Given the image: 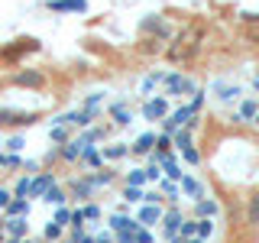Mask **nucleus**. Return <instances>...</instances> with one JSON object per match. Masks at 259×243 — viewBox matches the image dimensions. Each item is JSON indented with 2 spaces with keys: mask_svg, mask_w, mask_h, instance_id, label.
I'll return each mask as SVG.
<instances>
[{
  "mask_svg": "<svg viewBox=\"0 0 259 243\" xmlns=\"http://www.w3.org/2000/svg\"><path fill=\"white\" fill-rule=\"evenodd\" d=\"M39 49V39H32V36H23V39H16V43L10 49H4L0 52V59H7V62H13L16 55H23V52H36Z\"/></svg>",
  "mask_w": 259,
  "mask_h": 243,
  "instance_id": "obj_1",
  "label": "nucleus"
},
{
  "mask_svg": "<svg viewBox=\"0 0 259 243\" xmlns=\"http://www.w3.org/2000/svg\"><path fill=\"white\" fill-rule=\"evenodd\" d=\"M36 124V113H20V110H0V127H29Z\"/></svg>",
  "mask_w": 259,
  "mask_h": 243,
  "instance_id": "obj_2",
  "label": "nucleus"
},
{
  "mask_svg": "<svg viewBox=\"0 0 259 243\" xmlns=\"http://www.w3.org/2000/svg\"><path fill=\"white\" fill-rule=\"evenodd\" d=\"M165 88H168V94H194V81L188 75H168Z\"/></svg>",
  "mask_w": 259,
  "mask_h": 243,
  "instance_id": "obj_3",
  "label": "nucleus"
},
{
  "mask_svg": "<svg viewBox=\"0 0 259 243\" xmlns=\"http://www.w3.org/2000/svg\"><path fill=\"white\" fill-rule=\"evenodd\" d=\"M49 10H55V13H84L88 0H49Z\"/></svg>",
  "mask_w": 259,
  "mask_h": 243,
  "instance_id": "obj_4",
  "label": "nucleus"
},
{
  "mask_svg": "<svg viewBox=\"0 0 259 243\" xmlns=\"http://www.w3.org/2000/svg\"><path fill=\"white\" fill-rule=\"evenodd\" d=\"M165 113H168L165 97H152V101H146V107H143V117L146 120H159V117H165Z\"/></svg>",
  "mask_w": 259,
  "mask_h": 243,
  "instance_id": "obj_5",
  "label": "nucleus"
},
{
  "mask_svg": "<svg viewBox=\"0 0 259 243\" xmlns=\"http://www.w3.org/2000/svg\"><path fill=\"white\" fill-rule=\"evenodd\" d=\"M214 94L217 101H237V97L243 94L240 85H227V81H214Z\"/></svg>",
  "mask_w": 259,
  "mask_h": 243,
  "instance_id": "obj_6",
  "label": "nucleus"
},
{
  "mask_svg": "<svg viewBox=\"0 0 259 243\" xmlns=\"http://www.w3.org/2000/svg\"><path fill=\"white\" fill-rule=\"evenodd\" d=\"M165 81H168L165 71H152V75H146V78L140 81V94H152L159 85H165Z\"/></svg>",
  "mask_w": 259,
  "mask_h": 243,
  "instance_id": "obj_7",
  "label": "nucleus"
},
{
  "mask_svg": "<svg viewBox=\"0 0 259 243\" xmlns=\"http://www.w3.org/2000/svg\"><path fill=\"white\" fill-rule=\"evenodd\" d=\"M52 185H55L52 175H39V178H32V182H29V194H32V198H46V191L52 188Z\"/></svg>",
  "mask_w": 259,
  "mask_h": 243,
  "instance_id": "obj_8",
  "label": "nucleus"
},
{
  "mask_svg": "<svg viewBox=\"0 0 259 243\" xmlns=\"http://www.w3.org/2000/svg\"><path fill=\"white\" fill-rule=\"evenodd\" d=\"M4 211H7V217H23V214H29V201L26 198H10V205Z\"/></svg>",
  "mask_w": 259,
  "mask_h": 243,
  "instance_id": "obj_9",
  "label": "nucleus"
},
{
  "mask_svg": "<svg viewBox=\"0 0 259 243\" xmlns=\"http://www.w3.org/2000/svg\"><path fill=\"white\" fill-rule=\"evenodd\" d=\"M16 85H26V88H42V85H46V78L39 75V71H20V75H16Z\"/></svg>",
  "mask_w": 259,
  "mask_h": 243,
  "instance_id": "obj_10",
  "label": "nucleus"
},
{
  "mask_svg": "<svg viewBox=\"0 0 259 243\" xmlns=\"http://www.w3.org/2000/svg\"><path fill=\"white\" fill-rule=\"evenodd\" d=\"M162 224H165V237L175 240V230L182 227V214H178V211H168V214L162 217Z\"/></svg>",
  "mask_w": 259,
  "mask_h": 243,
  "instance_id": "obj_11",
  "label": "nucleus"
},
{
  "mask_svg": "<svg viewBox=\"0 0 259 243\" xmlns=\"http://www.w3.org/2000/svg\"><path fill=\"white\" fill-rule=\"evenodd\" d=\"M156 221H162V211L156 205H146L140 211V224H156Z\"/></svg>",
  "mask_w": 259,
  "mask_h": 243,
  "instance_id": "obj_12",
  "label": "nucleus"
},
{
  "mask_svg": "<svg viewBox=\"0 0 259 243\" xmlns=\"http://www.w3.org/2000/svg\"><path fill=\"white\" fill-rule=\"evenodd\" d=\"M7 233H10V237H26V221H23V217H10V221H7Z\"/></svg>",
  "mask_w": 259,
  "mask_h": 243,
  "instance_id": "obj_13",
  "label": "nucleus"
},
{
  "mask_svg": "<svg viewBox=\"0 0 259 243\" xmlns=\"http://www.w3.org/2000/svg\"><path fill=\"white\" fill-rule=\"evenodd\" d=\"M110 117H113V120H117V124H120V127H126V124H130V120H133V113H130V110L123 107V104H113V107H110Z\"/></svg>",
  "mask_w": 259,
  "mask_h": 243,
  "instance_id": "obj_14",
  "label": "nucleus"
},
{
  "mask_svg": "<svg viewBox=\"0 0 259 243\" xmlns=\"http://www.w3.org/2000/svg\"><path fill=\"white\" fill-rule=\"evenodd\" d=\"M152 143H156V136H152V133H143L140 140H136L133 152H149V149H152Z\"/></svg>",
  "mask_w": 259,
  "mask_h": 243,
  "instance_id": "obj_15",
  "label": "nucleus"
},
{
  "mask_svg": "<svg viewBox=\"0 0 259 243\" xmlns=\"http://www.w3.org/2000/svg\"><path fill=\"white\" fill-rule=\"evenodd\" d=\"M182 191L191 194V198H201V185L194 182V178H185V175H182Z\"/></svg>",
  "mask_w": 259,
  "mask_h": 243,
  "instance_id": "obj_16",
  "label": "nucleus"
},
{
  "mask_svg": "<svg viewBox=\"0 0 259 243\" xmlns=\"http://www.w3.org/2000/svg\"><path fill=\"white\" fill-rule=\"evenodd\" d=\"M110 227H113V230H136V221H130V217H113V221H110Z\"/></svg>",
  "mask_w": 259,
  "mask_h": 243,
  "instance_id": "obj_17",
  "label": "nucleus"
},
{
  "mask_svg": "<svg viewBox=\"0 0 259 243\" xmlns=\"http://www.w3.org/2000/svg\"><path fill=\"white\" fill-rule=\"evenodd\" d=\"M256 113H259V110H256V104H253V101H243V104H240L237 120H240V117H243V120H249V117H256Z\"/></svg>",
  "mask_w": 259,
  "mask_h": 243,
  "instance_id": "obj_18",
  "label": "nucleus"
},
{
  "mask_svg": "<svg viewBox=\"0 0 259 243\" xmlns=\"http://www.w3.org/2000/svg\"><path fill=\"white\" fill-rule=\"evenodd\" d=\"M42 201H49V205H65V194H62V191L52 185V188L46 191V198H42Z\"/></svg>",
  "mask_w": 259,
  "mask_h": 243,
  "instance_id": "obj_19",
  "label": "nucleus"
},
{
  "mask_svg": "<svg viewBox=\"0 0 259 243\" xmlns=\"http://www.w3.org/2000/svg\"><path fill=\"white\" fill-rule=\"evenodd\" d=\"M198 214L201 217H214L217 214V205H214V201H198Z\"/></svg>",
  "mask_w": 259,
  "mask_h": 243,
  "instance_id": "obj_20",
  "label": "nucleus"
},
{
  "mask_svg": "<svg viewBox=\"0 0 259 243\" xmlns=\"http://www.w3.org/2000/svg\"><path fill=\"white\" fill-rule=\"evenodd\" d=\"M104 156H107V159H120V156H126V146H123V143L107 146V149H104Z\"/></svg>",
  "mask_w": 259,
  "mask_h": 243,
  "instance_id": "obj_21",
  "label": "nucleus"
},
{
  "mask_svg": "<svg viewBox=\"0 0 259 243\" xmlns=\"http://www.w3.org/2000/svg\"><path fill=\"white\" fill-rule=\"evenodd\" d=\"M49 136H52L55 143H65V140H68V130H65V124H55V127H52V133H49Z\"/></svg>",
  "mask_w": 259,
  "mask_h": 243,
  "instance_id": "obj_22",
  "label": "nucleus"
},
{
  "mask_svg": "<svg viewBox=\"0 0 259 243\" xmlns=\"http://www.w3.org/2000/svg\"><path fill=\"white\" fill-rule=\"evenodd\" d=\"M249 224H259V194L249 198Z\"/></svg>",
  "mask_w": 259,
  "mask_h": 243,
  "instance_id": "obj_23",
  "label": "nucleus"
},
{
  "mask_svg": "<svg viewBox=\"0 0 259 243\" xmlns=\"http://www.w3.org/2000/svg\"><path fill=\"white\" fill-rule=\"evenodd\" d=\"M84 162H88V166H101V152L88 146V149H84Z\"/></svg>",
  "mask_w": 259,
  "mask_h": 243,
  "instance_id": "obj_24",
  "label": "nucleus"
},
{
  "mask_svg": "<svg viewBox=\"0 0 259 243\" xmlns=\"http://www.w3.org/2000/svg\"><path fill=\"white\" fill-rule=\"evenodd\" d=\"M123 198H126V201H143V198H146V194L140 191V185H130V188H126V194H123Z\"/></svg>",
  "mask_w": 259,
  "mask_h": 243,
  "instance_id": "obj_25",
  "label": "nucleus"
},
{
  "mask_svg": "<svg viewBox=\"0 0 259 243\" xmlns=\"http://www.w3.org/2000/svg\"><path fill=\"white\" fill-rule=\"evenodd\" d=\"M175 146H178V149H185V146H191V136H188V130H182V133H175Z\"/></svg>",
  "mask_w": 259,
  "mask_h": 243,
  "instance_id": "obj_26",
  "label": "nucleus"
},
{
  "mask_svg": "<svg viewBox=\"0 0 259 243\" xmlns=\"http://www.w3.org/2000/svg\"><path fill=\"white\" fill-rule=\"evenodd\" d=\"M146 178H149V175H146L143 169H133V172H130V185H143Z\"/></svg>",
  "mask_w": 259,
  "mask_h": 243,
  "instance_id": "obj_27",
  "label": "nucleus"
},
{
  "mask_svg": "<svg viewBox=\"0 0 259 243\" xmlns=\"http://www.w3.org/2000/svg\"><path fill=\"white\" fill-rule=\"evenodd\" d=\"M191 233H198V221H185V224H182V237L188 240Z\"/></svg>",
  "mask_w": 259,
  "mask_h": 243,
  "instance_id": "obj_28",
  "label": "nucleus"
},
{
  "mask_svg": "<svg viewBox=\"0 0 259 243\" xmlns=\"http://www.w3.org/2000/svg\"><path fill=\"white\" fill-rule=\"evenodd\" d=\"M210 230H214V224H210L207 217H204V221H198V237H210Z\"/></svg>",
  "mask_w": 259,
  "mask_h": 243,
  "instance_id": "obj_29",
  "label": "nucleus"
},
{
  "mask_svg": "<svg viewBox=\"0 0 259 243\" xmlns=\"http://www.w3.org/2000/svg\"><path fill=\"white\" fill-rule=\"evenodd\" d=\"M16 198H23V194H29V178H20V182H16Z\"/></svg>",
  "mask_w": 259,
  "mask_h": 243,
  "instance_id": "obj_30",
  "label": "nucleus"
},
{
  "mask_svg": "<svg viewBox=\"0 0 259 243\" xmlns=\"http://www.w3.org/2000/svg\"><path fill=\"white\" fill-rule=\"evenodd\" d=\"M59 233H62V227H59V221L46 227V237H49V240H55V237H59Z\"/></svg>",
  "mask_w": 259,
  "mask_h": 243,
  "instance_id": "obj_31",
  "label": "nucleus"
},
{
  "mask_svg": "<svg viewBox=\"0 0 259 243\" xmlns=\"http://www.w3.org/2000/svg\"><path fill=\"white\" fill-rule=\"evenodd\" d=\"M182 156H185V159H188V162H191V166H194V162H198V159H201V156H198V152H194V149H191V146H185V149H182Z\"/></svg>",
  "mask_w": 259,
  "mask_h": 243,
  "instance_id": "obj_32",
  "label": "nucleus"
},
{
  "mask_svg": "<svg viewBox=\"0 0 259 243\" xmlns=\"http://www.w3.org/2000/svg\"><path fill=\"white\" fill-rule=\"evenodd\" d=\"M84 217H91V221H94V217H101V208H97V205H88L84 208Z\"/></svg>",
  "mask_w": 259,
  "mask_h": 243,
  "instance_id": "obj_33",
  "label": "nucleus"
},
{
  "mask_svg": "<svg viewBox=\"0 0 259 243\" xmlns=\"http://www.w3.org/2000/svg\"><path fill=\"white\" fill-rule=\"evenodd\" d=\"M136 243H152V237L146 230H140V227H136Z\"/></svg>",
  "mask_w": 259,
  "mask_h": 243,
  "instance_id": "obj_34",
  "label": "nucleus"
},
{
  "mask_svg": "<svg viewBox=\"0 0 259 243\" xmlns=\"http://www.w3.org/2000/svg\"><path fill=\"white\" fill-rule=\"evenodd\" d=\"M7 146H10V149L16 152V149H23V146H26V143H23V136H13V140H10V143H7Z\"/></svg>",
  "mask_w": 259,
  "mask_h": 243,
  "instance_id": "obj_35",
  "label": "nucleus"
},
{
  "mask_svg": "<svg viewBox=\"0 0 259 243\" xmlns=\"http://www.w3.org/2000/svg\"><path fill=\"white\" fill-rule=\"evenodd\" d=\"M97 104H101V94H91V97H88V104H84V107H88V110H94Z\"/></svg>",
  "mask_w": 259,
  "mask_h": 243,
  "instance_id": "obj_36",
  "label": "nucleus"
},
{
  "mask_svg": "<svg viewBox=\"0 0 259 243\" xmlns=\"http://www.w3.org/2000/svg\"><path fill=\"white\" fill-rule=\"evenodd\" d=\"M10 198H13L10 191H4V188H0V208H7V205H10Z\"/></svg>",
  "mask_w": 259,
  "mask_h": 243,
  "instance_id": "obj_37",
  "label": "nucleus"
},
{
  "mask_svg": "<svg viewBox=\"0 0 259 243\" xmlns=\"http://www.w3.org/2000/svg\"><path fill=\"white\" fill-rule=\"evenodd\" d=\"M55 221H59V224H65V221H71V214H68V211H65V208H62V211H59V214H55Z\"/></svg>",
  "mask_w": 259,
  "mask_h": 243,
  "instance_id": "obj_38",
  "label": "nucleus"
},
{
  "mask_svg": "<svg viewBox=\"0 0 259 243\" xmlns=\"http://www.w3.org/2000/svg\"><path fill=\"white\" fill-rule=\"evenodd\" d=\"M240 20H246V23H259V13H240Z\"/></svg>",
  "mask_w": 259,
  "mask_h": 243,
  "instance_id": "obj_39",
  "label": "nucleus"
},
{
  "mask_svg": "<svg viewBox=\"0 0 259 243\" xmlns=\"http://www.w3.org/2000/svg\"><path fill=\"white\" fill-rule=\"evenodd\" d=\"M253 88H256V91H259V75H253Z\"/></svg>",
  "mask_w": 259,
  "mask_h": 243,
  "instance_id": "obj_40",
  "label": "nucleus"
},
{
  "mask_svg": "<svg viewBox=\"0 0 259 243\" xmlns=\"http://www.w3.org/2000/svg\"><path fill=\"white\" fill-rule=\"evenodd\" d=\"M97 243H110V237H101V240H97Z\"/></svg>",
  "mask_w": 259,
  "mask_h": 243,
  "instance_id": "obj_41",
  "label": "nucleus"
},
{
  "mask_svg": "<svg viewBox=\"0 0 259 243\" xmlns=\"http://www.w3.org/2000/svg\"><path fill=\"white\" fill-rule=\"evenodd\" d=\"M188 243H204V237H198V240H188Z\"/></svg>",
  "mask_w": 259,
  "mask_h": 243,
  "instance_id": "obj_42",
  "label": "nucleus"
},
{
  "mask_svg": "<svg viewBox=\"0 0 259 243\" xmlns=\"http://www.w3.org/2000/svg\"><path fill=\"white\" fill-rule=\"evenodd\" d=\"M256 124H259V113H256Z\"/></svg>",
  "mask_w": 259,
  "mask_h": 243,
  "instance_id": "obj_43",
  "label": "nucleus"
},
{
  "mask_svg": "<svg viewBox=\"0 0 259 243\" xmlns=\"http://www.w3.org/2000/svg\"><path fill=\"white\" fill-rule=\"evenodd\" d=\"M46 243H52V240H46Z\"/></svg>",
  "mask_w": 259,
  "mask_h": 243,
  "instance_id": "obj_44",
  "label": "nucleus"
}]
</instances>
